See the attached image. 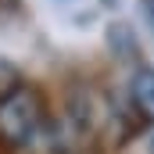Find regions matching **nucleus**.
Instances as JSON below:
<instances>
[{
    "label": "nucleus",
    "instance_id": "obj_1",
    "mask_svg": "<svg viewBox=\"0 0 154 154\" xmlns=\"http://www.w3.org/2000/svg\"><path fill=\"white\" fill-rule=\"evenodd\" d=\"M43 129V104L32 90L18 86L7 97H0V143L7 147H29Z\"/></svg>",
    "mask_w": 154,
    "mask_h": 154
},
{
    "label": "nucleus",
    "instance_id": "obj_3",
    "mask_svg": "<svg viewBox=\"0 0 154 154\" xmlns=\"http://www.w3.org/2000/svg\"><path fill=\"white\" fill-rule=\"evenodd\" d=\"M11 90H18V72H14V65H7L0 57V97H7Z\"/></svg>",
    "mask_w": 154,
    "mask_h": 154
},
{
    "label": "nucleus",
    "instance_id": "obj_2",
    "mask_svg": "<svg viewBox=\"0 0 154 154\" xmlns=\"http://www.w3.org/2000/svg\"><path fill=\"white\" fill-rule=\"evenodd\" d=\"M129 97H133V108L147 118V122H154V68H140L133 75Z\"/></svg>",
    "mask_w": 154,
    "mask_h": 154
},
{
    "label": "nucleus",
    "instance_id": "obj_4",
    "mask_svg": "<svg viewBox=\"0 0 154 154\" xmlns=\"http://www.w3.org/2000/svg\"><path fill=\"white\" fill-rule=\"evenodd\" d=\"M147 11H151V18H154V0H147Z\"/></svg>",
    "mask_w": 154,
    "mask_h": 154
}]
</instances>
